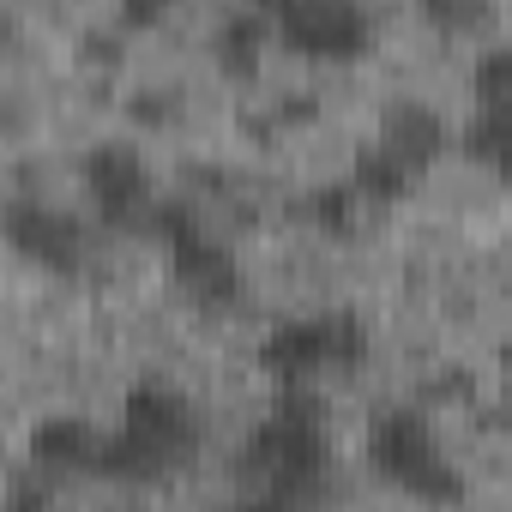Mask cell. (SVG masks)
<instances>
[{"mask_svg": "<svg viewBox=\"0 0 512 512\" xmlns=\"http://www.w3.org/2000/svg\"><path fill=\"white\" fill-rule=\"evenodd\" d=\"M193 446H199V410L175 386L145 380L121 404V434H109L97 446V470L103 476H157V470L181 464Z\"/></svg>", "mask_w": 512, "mask_h": 512, "instance_id": "obj_1", "label": "cell"}, {"mask_svg": "<svg viewBox=\"0 0 512 512\" xmlns=\"http://www.w3.org/2000/svg\"><path fill=\"white\" fill-rule=\"evenodd\" d=\"M374 145H386L398 163H410V169L422 175V169L440 163V151L452 145V133H446L440 109H428V103H392V109L380 115V139H374Z\"/></svg>", "mask_w": 512, "mask_h": 512, "instance_id": "obj_9", "label": "cell"}, {"mask_svg": "<svg viewBox=\"0 0 512 512\" xmlns=\"http://www.w3.org/2000/svg\"><path fill=\"white\" fill-rule=\"evenodd\" d=\"M464 157L482 169H500L506 157V109H476V121L464 127Z\"/></svg>", "mask_w": 512, "mask_h": 512, "instance_id": "obj_15", "label": "cell"}, {"mask_svg": "<svg viewBox=\"0 0 512 512\" xmlns=\"http://www.w3.org/2000/svg\"><path fill=\"white\" fill-rule=\"evenodd\" d=\"M115 7H121V25L151 31V25H163V19L175 13V0H115Z\"/></svg>", "mask_w": 512, "mask_h": 512, "instance_id": "obj_17", "label": "cell"}, {"mask_svg": "<svg viewBox=\"0 0 512 512\" xmlns=\"http://www.w3.org/2000/svg\"><path fill=\"white\" fill-rule=\"evenodd\" d=\"M302 223L320 229V235H350V229L362 223V193H356L350 181H338V187H314V193L302 199Z\"/></svg>", "mask_w": 512, "mask_h": 512, "instance_id": "obj_13", "label": "cell"}, {"mask_svg": "<svg viewBox=\"0 0 512 512\" xmlns=\"http://www.w3.org/2000/svg\"><path fill=\"white\" fill-rule=\"evenodd\" d=\"M368 356V332L356 314H302L266 332L260 362L284 380V386H308L320 374H344Z\"/></svg>", "mask_w": 512, "mask_h": 512, "instance_id": "obj_5", "label": "cell"}, {"mask_svg": "<svg viewBox=\"0 0 512 512\" xmlns=\"http://www.w3.org/2000/svg\"><path fill=\"white\" fill-rule=\"evenodd\" d=\"M368 458H374V470L386 482H398L416 500H458L464 494L458 470L446 464V446H440L434 422L422 410H410V404L404 410H386L368 428Z\"/></svg>", "mask_w": 512, "mask_h": 512, "instance_id": "obj_3", "label": "cell"}, {"mask_svg": "<svg viewBox=\"0 0 512 512\" xmlns=\"http://www.w3.org/2000/svg\"><path fill=\"white\" fill-rule=\"evenodd\" d=\"M241 7H247V13H260V19H272V13L284 7V0H241Z\"/></svg>", "mask_w": 512, "mask_h": 512, "instance_id": "obj_18", "label": "cell"}, {"mask_svg": "<svg viewBox=\"0 0 512 512\" xmlns=\"http://www.w3.org/2000/svg\"><path fill=\"white\" fill-rule=\"evenodd\" d=\"M97 446L103 434L79 416H49L31 428V470L43 476H67V470H97Z\"/></svg>", "mask_w": 512, "mask_h": 512, "instance_id": "obj_10", "label": "cell"}, {"mask_svg": "<svg viewBox=\"0 0 512 512\" xmlns=\"http://www.w3.org/2000/svg\"><path fill=\"white\" fill-rule=\"evenodd\" d=\"M416 7H422V19H428L434 31H446V37H476V31L494 19L488 0H416Z\"/></svg>", "mask_w": 512, "mask_h": 512, "instance_id": "obj_14", "label": "cell"}, {"mask_svg": "<svg viewBox=\"0 0 512 512\" xmlns=\"http://www.w3.org/2000/svg\"><path fill=\"white\" fill-rule=\"evenodd\" d=\"M241 464H247L253 482H260L266 500H308V494H320L326 428H320V404L308 398V386H290L278 416H266L260 428H253Z\"/></svg>", "mask_w": 512, "mask_h": 512, "instance_id": "obj_2", "label": "cell"}, {"mask_svg": "<svg viewBox=\"0 0 512 512\" xmlns=\"http://www.w3.org/2000/svg\"><path fill=\"white\" fill-rule=\"evenodd\" d=\"M476 109H506V49H482L476 61Z\"/></svg>", "mask_w": 512, "mask_h": 512, "instance_id": "obj_16", "label": "cell"}, {"mask_svg": "<svg viewBox=\"0 0 512 512\" xmlns=\"http://www.w3.org/2000/svg\"><path fill=\"white\" fill-rule=\"evenodd\" d=\"M0 235H7V247L19 253V260L43 266V272H79L85 266V229L67 217V211H49L37 199H13L7 211H0Z\"/></svg>", "mask_w": 512, "mask_h": 512, "instance_id": "obj_8", "label": "cell"}, {"mask_svg": "<svg viewBox=\"0 0 512 512\" xmlns=\"http://www.w3.org/2000/svg\"><path fill=\"white\" fill-rule=\"evenodd\" d=\"M266 49H272V19L247 13V7H241L235 19H223V25H217V37H211L217 67H223V73H235V79H253V73H260Z\"/></svg>", "mask_w": 512, "mask_h": 512, "instance_id": "obj_11", "label": "cell"}, {"mask_svg": "<svg viewBox=\"0 0 512 512\" xmlns=\"http://www.w3.org/2000/svg\"><path fill=\"white\" fill-rule=\"evenodd\" d=\"M13 49V25H7V13H0V55Z\"/></svg>", "mask_w": 512, "mask_h": 512, "instance_id": "obj_19", "label": "cell"}, {"mask_svg": "<svg viewBox=\"0 0 512 512\" xmlns=\"http://www.w3.org/2000/svg\"><path fill=\"white\" fill-rule=\"evenodd\" d=\"M79 181H85V199H91L97 223H109V229H133V223H145L151 205H157V199H151V169H145L139 145H127V139L91 145Z\"/></svg>", "mask_w": 512, "mask_h": 512, "instance_id": "obj_7", "label": "cell"}, {"mask_svg": "<svg viewBox=\"0 0 512 512\" xmlns=\"http://www.w3.org/2000/svg\"><path fill=\"white\" fill-rule=\"evenodd\" d=\"M350 187L362 193V205H398V199L416 187V169L398 163L386 145H368V151L356 157V169H350Z\"/></svg>", "mask_w": 512, "mask_h": 512, "instance_id": "obj_12", "label": "cell"}, {"mask_svg": "<svg viewBox=\"0 0 512 512\" xmlns=\"http://www.w3.org/2000/svg\"><path fill=\"white\" fill-rule=\"evenodd\" d=\"M272 37L314 67H350V61H362L374 31L356 0H284L272 13Z\"/></svg>", "mask_w": 512, "mask_h": 512, "instance_id": "obj_6", "label": "cell"}, {"mask_svg": "<svg viewBox=\"0 0 512 512\" xmlns=\"http://www.w3.org/2000/svg\"><path fill=\"white\" fill-rule=\"evenodd\" d=\"M151 235L163 241L169 253V272L175 284L199 302V308H235L241 302V266H235V253L187 211V205H151Z\"/></svg>", "mask_w": 512, "mask_h": 512, "instance_id": "obj_4", "label": "cell"}]
</instances>
